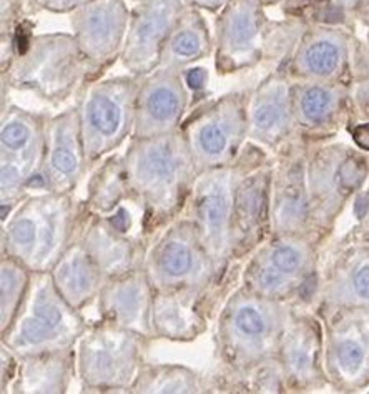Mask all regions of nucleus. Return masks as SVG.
<instances>
[{"label": "nucleus", "mask_w": 369, "mask_h": 394, "mask_svg": "<svg viewBox=\"0 0 369 394\" xmlns=\"http://www.w3.org/2000/svg\"><path fill=\"white\" fill-rule=\"evenodd\" d=\"M152 301L153 288L145 268H138L107 280L97 298L98 315L102 320L153 339Z\"/></svg>", "instance_id": "obj_21"}, {"label": "nucleus", "mask_w": 369, "mask_h": 394, "mask_svg": "<svg viewBox=\"0 0 369 394\" xmlns=\"http://www.w3.org/2000/svg\"><path fill=\"white\" fill-rule=\"evenodd\" d=\"M271 226L276 232H291L304 223L308 216V198L303 187V169L291 163L280 173L271 170Z\"/></svg>", "instance_id": "obj_26"}, {"label": "nucleus", "mask_w": 369, "mask_h": 394, "mask_svg": "<svg viewBox=\"0 0 369 394\" xmlns=\"http://www.w3.org/2000/svg\"><path fill=\"white\" fill-rule=\"evenodd\" d=\"M130 11L125 0H92L70 13L74 37L88 65V81L102 79L121 57Z\"/></svg>", "instance_id": "obj_14"}, {"label": "nucleus", "mask_w": 369, "mask_h": 394, "mask_svg": "<svg viewBox=\"0 0 369 394\" xmlns=\"http://www.w3.org/2000/svg\"><path fill=\"white\" fill-rule=\"evenodd\" d=\"M351 284H353L354 293H356L359 298L369 301V265L359 266V268L354 271Z\"/></svg>", "instance_id": "obj_36"}, {"label": "nucleus", "mask_w": 369, "mask_h": 394, "mask_svg": "<svg viewBox=\"0 0 369 394\" xmlns=\"http://www.w3.org/2000/svg\"><path fill=\"white\" fill-rule=\"evenodd\" d=\"M253 2L258 4L261 7H264V6H269V4H273L274 0H253Z\"/></svg>", "instance_id": "obj_40"}, {"label": "nucleus", "mask_w": 369, "mask_h": 394, "mask_svg": "<svg viewBox=\"0 0 369 394\" xmlns=\"http://www.w3.org/2000/svg\"><path fill=\"white\" fill-rule=\"evenodd\" d=\"M88 169L76 107L48 117L42 165L45 192L74 193Z\"/></svg>", "instance_id": "obj_18"}, {"label": "nucleus", "mask_w": 369, "mask_h": 394, "mask_svg": "<svg viewBox=\"0 0 369 394\" xmlns=\"http://www.w3.org/2000/svg\"><path fill=\"white\" fill-rule=\"evenodd\" d=\"M240 283V275L232 271L224 282L208 288H178L153 291V338L190 343L200 338L215 313Z\"/></svg>", "instance_id": "obj_13"}, {"label": "nucleus", "mask_w": 369, "mask_h": 394, "mask_svg": "<svg viewBox=\"0 0 369 394\" xmlns=\"http://www.w3.org/2000/svg\"><path fill=\"white\" fill-rule=\"evenodd\" d=\"M228 2L229 0H184L188 7H195L201 12H220Z\"/></svg>", "instance_id": "obj_37"}, {"label": "nucleus", "mask_w": 369, "mask_h": 394, "mask_svg": "<svg viewBox=\"0 0 369 394\" xmlns=\"http://www.w3.org/2000/svg\"><path fill=\"white\" fill-rule=\"evenodd\" d=\"M184 7V0H142L135 4L120 57L130 75L147 77L159 69L163 45Z\"/></svg>", "instance_id": "obj_15"}, {"label": "nucleus", "mask_w": 369, "mask_h": 394, "mask_svg": "<svg viewBox=\"0 0 369 394\" xmlns=\"http://www.w3.org/2000/svg\"><path fill=\"white\" fill-rule=\"evenodd\" d=\"M180 130L198 171L232 165L248 142V90L196 103Z\"/></svg>", "instance_id": "obj_11"}, {"label": "nucleus", "mask_w": 369, "mask_h": 394, "mask_svg": "<svg viewBox=\"0 0 369 394\" xmlns=\"http://www.w3.org/2000/svg\"><path fill=\"white\" fill-rule=\"evenodd\" d=\"M143 268L153 291L208 288L232 273H220L195 221L184 213L152 238Z\"/></svg>", "instance_id": "obj_10"}, {"label": "nucleus", "mask_w": 369, "mask_h": 394, "mask_svg": "<svg viewBox=\"0 0 369 394\" xmlns=\"http://www.w3.org/2000/svg\"><path fill=\"white\" fill-rule=\"evenodd\" d=\"M80 242L107 280L143 268L150 242L138 235L132 237L112 223L107 215L90 211Z\"/></svg>", "instance_id": "obj_19"}, {"label": "nucleus", "mask_w": 369, "mask_h": 394, "mask_svg": "<svg viewBox=\"0 0 369 394\" xmlns=\"http://www.w3.org/2000/svg\"><path fill=\"white\" fill-rule=\"evenodd\" d=\"M152 338L102 320L76 343V378L83 393H130Z\"/></svg>", "instance_id": "obj_7"}, {"label": "nucleus", "mask_w": 369, "mask_h": 394, "mask_svg": "<svg viewBox=\"0 0 369 394\" xmlns=\"http://www.w3.org/2000/svg\"><path fill=\"white\" fill-rule=\"evenodd\" d=\"M351 135H353V140L356 142L359 148L369 152V124H361L354 126V129L351 130Z\"/></svg>", "instance_id": "obj_38"}, {"label": "nucleus", "mask_w": 369, "mask_h": 394, "mask_svg": "<svg viewBox=\"0 0 369 394\" xmlns=\"http://www.w3.org/2000/svg\"><path fill=\"white\" fill-rule=\"evenodd\" d=\"M132 2H135V4H137V2H142V0H132Z\"/></svg>", "instance_id": "obj_41"}, {"label": "nucleus", "mask_w": 369, "mask_h": 394, "mask_svg": "<svg viewBox=\"0 0 369 394\" xmlns=\"http://www.w3.org/2000/svg\"><path fill=\"white\" fill-rule=\"evenodd\" d=\"M190 107V88L184 70L159 67L142 77L132 137H155L180 130Z\"/></svg>", "instance_id": "obj_17"}, {"label": "nucleus", "mask_w": 369, "mask_h": 394, "mask_svg": "<svg viewBox=\"0 0 369 394\" xmlns=\"http://www.w3.org/2000/svg\"><path fill=\"white\" fill-rule=\"evenodd\" d=\"M336 95L330 88L323 85H311L306 87L303 92L296 98L298 112L303 117L306 124H325L330 119L333 110H335Z\"/></svg>", "instance_id": "obj_31"}, {"label": "nucleus", "mask_w": 369, "mask_h": 394, "mask_svg": "<svg viewBox=\"0 0 369 394\" xmlns=\"http://www.w3.org/2000/svg\"><path fill=\"white\" fill-rule=\"evenodd\" d=\"M32 271L15 258L0 256V333L7 331L29 289Z\"/></svg>", "instance_id": "obj_29"}, {"label": "nucleus", "mask_w": 369, "mask_h": 394, "mask_svg": "<svg viewBox=\"0 0 369 394\" xmlns=\"http://www.w3.org/2000/svg\"><path fill=\"white\" fill-rule=\"evenodd\" d=\"M0 373H2V378H0V391L8 393V388L13 379H15L17 368H19V356L15 355L12 350H8L6 344L0 343Z\"/></svg>", "instance_id": "obj_33"}, {"label": "nucleus", "mask_w": 369, "mask_h": 394, "mask_svg": "<svg viewBox=\"0 0 369 394\" xmlns=\"http://www.w3.org/2000/svg\"><path fill=\"white\" fill-rule=\"evenodd\" d=\"M213 52L215 37L211 35L203 13L195 7L187 6L163 45L160 67L187 70L195 62L208 58Z\"/></svg>", "instance_id": "obj_25"}, {"label": "nucleus", "mask_w": 369, "mask_h": 394, "mask_svg": "<svg viewBox=\"0 0 369 394\" xmlns=\"http://www.w3.org/2000/svg\"><path fill=\"white\" fill-rule=\"evenodd\" d=\"M291 93L281 77L271 75L248 90V140L276 147L290 130Z\"/></svg>", "instance_id": "obj_22"}, {"label": "nucleus", "mask_w": 369, "mask_h": 394, "mask_svg": "<svg viewBox=\"0 0 369 394\" xmlns=\"http://www.w3.org/2000/svg\"><path fill=\"white\" fill-rule=\"evenodd\" d=\"M274 32L253 0H229L215 20V69L233 75L260 65L273 47Z\"/></svg>", "instance_id": "obj_12"}, {"label": "nucleus", "mask_w": 369, "mask_h": 394, "mask_svg": "<svg viewBox=\"0 0 369 394\" xmlns=\"http://www.w3.org/2000/svg\"><path fill=\"white\" fill-rule=\"evenodd\" d=\"M19 2L22 4V7L25 8V12H27V15H34V13H37L39 12V8H37V4H35V0H19Z\"/></svg>", "instance_id": "obj_39"}, {"label": "nucleus", "mask_w": 369, "mask_h": 394, "mask_svg": "<svg viewBox=\"0 0 369 394\" xmlns=\"http://www.w3.org/2000/svg\"><path fill=\"white\" fill-rule=\"evenodd\" d=\"M90 216L85 202L74 193L29 195L0 232V255H8L32 273H51L72 244L82 237Z\"/></svg>", "instance_id": "obj_2"}, {"label": "nucleus", "mask_w": 369, "mask_h": 394, "mask_svg": "<svg viewBox=\"0 0 369 394\" xmlns=\"http://www.w3.org/2000/svg\"><path fill=\"white\" fill-rule=\"evenodd\" d=\"M364 360H366V350L361 341L354 338H343L336 343L335 363L344 376L349 378L356 376L363 368Z\"/></svg>", "instance_id": "obj_32"}, {"label": "nucleus", "mask_w": 369, "mask_h": 394, "mask_svg": "<svg viewBox=\"0 0 369 394\" xmlns=\"http://www.w3.org/2000/svg\"><path fill=\"white\" fill-rule=\"evenodd\" d=\"M142 77L120 75L90 80L75 95L80 133L88 166L132 138L137 115V95Z\"/></svg>", "instance_id": "obj_6"}, {"label": "nucleus", "mask_w": 369, "mask_h": 394, "mask_svg": "<svg viewBox=\"0 0 369 394\" xmlns=\"http://www.w3.org/2000/svg\"><path fill=\"white\" fill-rule=\"evenodd\" d=\"M130 393L140 394H201L213 393L211 376H203L182 365L145 363Z\"/></svg>", "instance_id": "obj_27"}, {"label": "nucleus", "mask_w": 369, "mask_h": 394, "mask_svg": "<svg viewBox=\"0 0 369 394\" xmlns=\"http://www.w3.org/2000/svg\"><path fill=\"white\" fill-rule=\"evenodd\" d=\"M2 85L30 92L40 100L60 105L88 81V65L74 34L20 32L12 45V58L4 67Z\"/></svg>", "instance_id": "obj_3"}, {"label": "nucleus", "mask_w": 369, "mask_h": 394, "mask_svg": "<svg viewBox=\"0 0 369 394\" xmlns=\"http://www.w3.org/2000/svg\"><path fill=\"white\" fill-rule=\"evenodd\" d=\"M184 81L188 88L195 93V97H198V93L205 92L206 84H208V70L203 67H188L184 70Z\"/></svg>", "instance_id": "obj_35"}, {"label": "nucleus", "mask_w": 369, "mask_h": 394, "mask_svg": "<svg viewBox=\"0 0 369 394\" xmlns=\"http://www.w3.org/2000/svg\"><path fill=\"white\" fill-rule=\"evenodd\" d=\"M76 376V350L19 356V368L8 393L64 394Z\"/></svg>", "instance_id": "obj_23"}, {"label": "nucleus", "mask_w": 369, "mask_h": 394, "mask_svg": "<svg viewBox=\"0 0 369 394\" xmlns=\"http://www.w3.org/2000/svg\"><path fill=\"white\" fill-rule=\"evenodd\" d=\"M260 150L261 147L248 140L235 163L200 171L183 211L195 221L206 250L223 275L233 270V210L236 185Z\"/></svg>", "instance_id": "obj_9"}, {"label": "nucleus", "mask_w": 369, "mask_h": 394, "mask_svg": "<svg viewBox=\"0 0 369 394\" xmlns=\"http://www.w3.org/2000/svg\"><path fill=\"white\" fill-rule=\"evenodd\" d=\"M276 300L238 283L220 308L215 351L220 369L235 371L273 360L281 344Z\"/></svg>", "instance_id": "obj_4"}, {"label": "nucleus", "mask_w": 369, "mask_h": 394, "mask_svg": "<svg viewBox=\"0 0 369 394\" xmlns=\"http://www.w3.org/2000/svg\"><path fill=\"white\" fill-rule=\"evenodd\" d=\"M123 165L128 200L140 210L142 233L152 242L184 211L200 171L182 130L128 138Z\"/></svg>", "instance_id": "obj_1"}, {"label": "nucleus", "mask_w": 369, "mask_h": 394, "mask_svg": "<svg viewBox=\"0 0 369 394\" xmlns=\"http://www.w3.org/2000/svg\"><path fill=\"white\" fill-rule=\"evenodd\" d=\"M87 320L62 296L51 273H32L29 289L0 343L17 356L75 348L87 329Z\"/></svg>", "instance_id": "obj_5"}, {"label": "nucleus", "mask_w": 369, "mask_h": 394, "mask_svg": "<svg viewBox=\"0 0 369 394\" xmlns=\"http://www.w3.org/2000/svg\"><path fill=\"white\" fill-rule=\"evenodd\" d=\"M128 200L123 155L112 153L98 163L87 183V206L98 215H110Z\"/></svg>", "instance_id": "obj_28"}, {"label": "nucleus", "mask_w": 369, "mask_h": 394, "mask_svg": "<svg viewBox=\"0 0 369 394\" xmlns=\"http://www.w3.org/2000/svg\"><path fill=\"white\" fill-rule=\"evenodd\" d=\"M88 2H92V0H35L39 11H47L52 13H72Z\"/></svg>", "instance_id": "obj_34"}, {"label": "nucleus", "mask_w": 369, "mask_h": 394, "mask_svg": "<svg viewBox=\"0 0 369 394\" xmlns=\"http://www.w3.org/2000/svg\"><path fill=\"white\" fill-rule=\"evenodd\" d=\"M341 58L343 55L340 45L326 39H318L308 44L301 53L304 72L314 77H331L336 74L341 65Z\"/></svg>", "instance_id": "obj_30"}, {"label": "nucleus", "mask_w": 369, "mask_h": 394, "mask_svg": "<svg viewBox=\"0 0 369 394\" xmlns=\"http://www.w3.org/2000/svg\"><path fill=\"white\" fill-rule=\"evenodd\" d=\"M271 166L263 148L243 171L233 210V261L246 260L264 242L271 216Z\"/></svg>", "instance_id": "obj_16"}, {"label": "nucleus", "mask_w": 369, "mask_h": 394, "mask_svg": "<svg viewBox=\"0 0 369 394\" xmlns=\"http://www.w3.org/2000/svg\"><path fill=\"white\" fill-rule=\"evenodd\" d=\"M51 275L62 296L80 311L97 300L107 282L103 271L80 239L65 251Z\"/></svg>", "instance_id": "obj_24"}, {"label": "nucleus", "mask_w": 369, "mask_h": 394, "mask_svg": "<svg viewBox=\"0 0 369 394\" xmlns=\"http://www.w3.org/2000/svg\"><path fill=\"white\" fill-rule=\"evenodd\" d=\"M304 266V253L295 242L271 239L261 243L246 258L240 271V283L261 296L283 298L293 288V278Z\"/></svg>", "instance_id": "obj_20"}, {"label": "nucleus", "mask_w": 369, "mask_h": 394, "mask_svg": "<svg viewBox=\"0 0 369 394\" xmlns=\"http://www.w3.org/2000/svg\"><path fill=\"white\" fill-rule=\"evenodd\" d=\"M48 113L2 105L0 112V211L6 221L32 190H43L45 125Z\"/></svg>", "instance_id": "obj_8"}]
</instances>
